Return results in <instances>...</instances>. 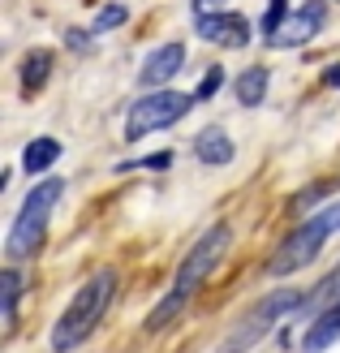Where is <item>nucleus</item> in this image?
Here are the masks:
<instances>
[{"mask_svg":"<svg viewBox=\"0 0 340 353\" xmlns=\"http://www.w3.org/2000/svg\"><path fill=\"white\" fill-rule=\"evenodd\" d=\"M112 289H117V272L112 268H103V272H95L86 280V285L74 293L69 310L61 314V323L52 327V349L65 353V349H74V345H82L91 336V327L103 319V306L112 302Z\"/></svg>","mask_w":340,"mask_h":353,"instance_id":"nucleus-1","label":"nucleus"},{"mask_svg":"<svg viewBox=\"0 0 340 353\" xmlns=\"http://www.w3.org/2000/svg\"><path fill=\"white\" fill-rule=\"evenodd\" d=\"M61 190L65 181H57V176H48V181H39L30 194H26V203L22 211H17V220L9 228V241H5V254L17 263V259H30L34 250H39V241H43V228H48V216H52V207L61 203Z\"/></svg>","mask_w":340,"mask_h":353,"instance_id":"nucleus-2","label":"nucleus"},{"mask_svg":"<svg viewBox=\"0 0 340 353\" xmlns=\"http://www.w3.org/2000/svg\"><path fill=\"white\" fill-rule=\"evenodd\" d=\"M332 228H340V203L328 207V211H319V216H310L289 241L280 245L276 259H272V276H293L297 268H306V263H310L319 250H323V241H328Z\"/></svg>","mask_w":340,"mask_h":353,"instance_id":"nucleus-3","label":"nucleus"},{"mask_svg":"<svg viewBox=\"0 0 340 353\" xmlns=\"http://www.w3.org/2000/svg\"><path fill=\"white\" fill-rule=\"evenodd\" d=\"M293 306H301V293H293V289H276V293H267L263 302H259V306L250 310L246 319H241V323H237V327H232L228 336L220 341V349H216V353H246L259 336H267V332H272V323L280 319V314H289Z\"/></svg>","mask_w":340,"mask_h":353,"instance_id":"nucleus-4","label":"nucleus"},{"mask_svg":"<svg viewBox=\"0 0 340 353\" xmlns=\"http://www.w3.org/2000/svg\"><path fill=\"white\" fill-rule=\"evenodd\" d=\"M190 112V95L181 91H155V95H142L134 108H130V121H125V138L138 143V138H147L155 130H168L177 125Z\"/></svg>","mask_w":340,"mask_h":353,"instance_id":"nucleus-5","label":"nucleus"},{"mask_svg":"<svg viewBox=\"0 0 340 353\" xmlns=\"http://www.w3.org/2000/svg\"><path fill=\"white\" fill-rule=\"evenodd\" d=\"M228 241H232V233H228V224H216V228H211V233L199 241V245H194V250H190V259L181 263V272H177V293H194V289H199L203 285V280L211 276V272H216V263L224 259V250H228Z\"/></svg>","mask_w":340,"mask_h":353,"instance_id":"nucleus-6","label":"nucleus"},{"mask_svg":"<svg viewBox=\"0 0 340 353\" xmlns=\"http://www.w3.org/2000/svg\"><path fill=\"white\" fill-rule=\"evenodd\" d=\"M194 30H199L207 43H216V48H246V39H250V22L241 13H228V9L199 13L194 17Z\"/></svg>","mask_w":340,"mask_h":353,"instance_id":"nucleus-7","label":"nucleus"},{"mask_svg":"<svg viewBox=\"0 0 340 353\" xmlns=\"http://www.w3.org/2000/svg\"><path fill=\"white\" fill-rule=\"evenodd\" d=\"M323 17H328L323 0H306V5H301L297 13H289V22L276 30V39H272V43H280V48H297V43L314 39V34L323 30Z\"/></svg>","mask_w":340,"mask_h":353,"instance_id":"nucleus-8","label":"nucleus"},{"mask_svg":"<svg viewBox=\"0 0 340 353\" xmlns=\"http://www.w3.org/2000/svg\"><path fill=\"white\" fill-rule=\"evenodd\" d=\"M181 65H186V48H181V43H164V48H155L151 57L142 61V74H138V82H142V86L172 82Z\"/></svg>","mask_w":340,"mask_h":353,"instance_id":"nucleus-9","label":"nucleus"},{"mask_svg":"<svg viewBox=\"0 0 340 353\" xmlns=\"http://www.w3.org/2000/svg\"><path fill=\"white\" fill-rule=\"evenodd\" d=\"M194 151H199L203 164H228L232 160V138L211 125V130H203L199 138H194Z\"/></svg>","mask_w":340,"mask_h":353,"instance_id":"nucleus-10","label":"nucleus"},{"mask_svg":"<svg viewBox=\"0 0 340 353\" xmlns=\"http://www.w3.org/2000/svg\"><path fill=\"white\" fill-rule=\"evenodd\" d=\"M336 336H340V302H336L332 310H323V314H319V319L310 323V332H306V353L328 349Z\"/></svg>","mask_w":340,"mask_h":353,"instance_id":"nucleus-11","label":"nucleus"},{"mask_svg":"<svg viewBox=\"0 0 340 353\" xmlns=\"http://www.w3.org/2000/svg\"><path fill=\"white\" fill-rule=\"evenodd\" d=\"M61 160V143L57 138H34V143L26 147V155H22V168L26 172H43L48 164H57Z\"/></svg>","mask_w":340,"mask_h":353,"instance_id":"nucleus-12","label":"nucleus"},{"mask_svg":"<svg viewBox=\"0 0 340 353\" xmlns=\"http://www.w3.org/2000/svg\"><path fill=\"white\" fill-rule=\"evenodd\" d=\"M263 95H267V69L254 65L237 78V103L241 108H254V103H263Z\"/></svg>","mask_w":340,"mask_h":353,"instance_id":"nucleus-13","label":"nucleus"},{"mask_svg":"<svg viewBox=\"0 0 340 353\" xmlns=\"http://www.w3.org/2000/svg\"><path fill=\"white\" fill-rule=\"evenodd\" d=\"M48 74H52V57H48V52H34V57H26V65H22V91L34 95V91L48 82Z\"/></svg>","mask_w":340,"mask_h":353,"instance_id":"nucleus-14","label":"nucleus"},{"mask_svg":"<svg viewBox=\"0 0 340 353\" xmlns=\"http://www.w3.org/2000/svg\"><path fill=\"white\" fill-rule=\"evenodd\" d=\"M336 302H340V268L314 289V297H306V310H310V314H323V310H332Z\"/></svg>","mask_w":340,"mask_h":353,"instance_id":"nucleus-15","label":"nucleus"},{"mask_svg":"<svg viewBox=\"0 0 340 353\" xmlns=\"http://www.w3.org/2000/svg\"><path fill=\"white\" fill-rule=\"evenodd\" d=\"M181 302H186V293H177V289H172V293L164 297V302H159V306L147 314V332H159V327H168V319H172L177 310H181Z\"/></svg>","mask_w":340,"mask_h":353,"instance_id":"nucleus-16","label":"nucleus"},{"mask_svg":"<svg viewBox=\"0 0 340 353\" xmlns=\"http://www.w3.org/2000/svg\"><path fill=\"white\" fill-rule=\"evenodd\" d=\"M284 22H289V0H272L267 13H263V34H267V39H276V30Z\"/></svg>","mask_w":340,"mask_h":353,"instance_id":"nucleus-17","label":"nucleus"},{"mask_svg":"<svg viewBox=\"0 0 340 353\" xmlns=\"http://www.w3.org/2000/svg\"><path fill=\"white\" fill-rule=\"evenodd\" d=\"M121 22H125V5H108V9H99L95 30H103V26H121Z\"/></svg>","mask_w":340,"mask_h":353,"instance_id":"nucleus-18","label":"nucleus"},{"mask_svg":"<svg viewBox=\"0 0 340 353\" xmlns=\"http://www.w3.org/2000/svg\"><path fill=\"white\" fill-rule=\"evenodd\" d=\"M0 293H5V314H13V302H17V272H5V276H0Z\"/></svg>","mask_w":340,"mask_h":353,"instance_id":"nucleus-19","label":"nucleus"},{"mask_svg":"<svg viewBox=\"0 0 340 353\" xmlns=\"http://www.w3.org/2000/svg\"><path fill=\"white\" fill-rule=\"evenodd\" d=\"M220 82H224V69H207V78L199 82V99H211L220 91Z\"/></svg>","mask_w":340,"mask_h":353,"instance_id":"nucleus-20","label":"nucleus"},{"mask_svg":"<svg viewBox=\"0 0 340 353\" xmlns=\"http://www.w3.org/2000/svg\"><path fill=\"white\" fill-rule=\"evenodd\" d=\"M220 5H224V0H194V9H199V13H220Z\"/></svg>","mask_w":340,"mask_h":353,"instance_id":"nucleus-21","label":"nucleus"},{"mask_svg":"<svg viewBox=\"0 0 340 353\" xmlns=\"http://www.w3.org/2000/svg\"><path fill=\"white\" fill-rule=\"evenodd\" d=\"M323 82H328V86H340V65H332V69H328Z\"/></svg>","mask_w":340,"mask_h":353,"instance_id":"nucleus-22","label":"nucleus"},{"mask_svg":"<svg viewBox=\"0 0 340 353\" xmlns=\"http://www.w3.org/2000/svg\"><path fill=\"white\" fill-rule=\"evenodd\" d=\"M65 43H74V48H82V43H86V34H82V30H69V34H65Z\"/></svg>","mask_w":340,"mask_h":353,"instance_id":"nucleus-23","label":"nucleus"}]
</instances>
